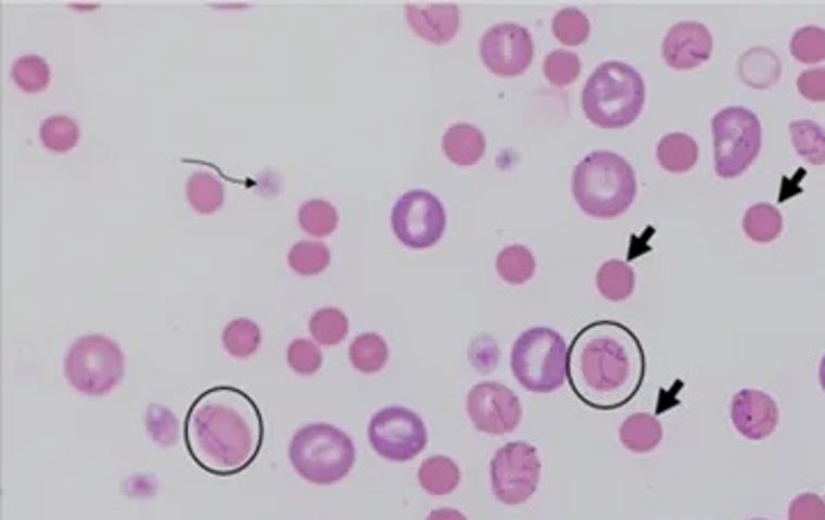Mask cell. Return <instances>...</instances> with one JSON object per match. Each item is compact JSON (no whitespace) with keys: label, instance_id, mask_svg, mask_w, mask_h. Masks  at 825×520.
I'll list each match as a JSON object with an SVG mask.
<instances>
[{"label":"cell","instance_id":"ffe728a7","mask_svg":"<svg viewBox=\"0 0 825 520\" xmlns=\"http://www.w3.org/2000/svg\"><path fill=\"white\" fill-rule=\"evenodd\" d=\"M656 161L672 175L690 173L699 161L697 142L688 134H668L656 144Z\"/></svg>","mask_w":825,"mask_h":520},{"label":"cell","instance_id":"7402d4cb","mask_svg":"<svg viewBox=\"0 0 825 520\" xmlns=\"http://www.w3.org/2000/svg\"><path fill=\"white\" fill-rule=\"evenodd\" d=\"M596 289L606 301L622 303L635 291V270L622 259H608L596 270Z\"/></svg>","mask_w":825,"mask_h":520},{"label":"cell","instance_id":"8992f818","mask_svg":"<svg viewBox=\"0 0 825 520\" xmlns=\"http://www.w3.org/2000/svg\"><path fill=\"white\" fill-rule=\"evenodd\" d=\"M511 371L528 392H557L569 377V348L564 338L546 326L528 328L511 346Z\"/></svg>","mask_w":825,"mask_h":520},{"label":"cell","instance_id":"cb8c5ba5","mask_svg":"<svg viewBox=\"0 0 825 520\" xmlns=\"http://www.w3.org/2000/svg\"><path fill=\"white\" fill-rule=\"evenodd\" d=\"M784 230V218L777 206L769 202L752 204L750 210L742 216V232L754 243H771L775 241Z\"/></svg>","mask_w":825,"mask_h":520},{"label":"cell","instance_id":"ab89813d","mask_svg":"<svg viewBox=\"0 0 825 520\" xmlns=\"http://www.w3.org/2000/svg\"><path fill=\"white\" fill-rule=\"evenodd\" d=\"M789 520H825V500L816 493H800L789 505Z\"/></svg>","mask_w":825,"mask_h":520},{"label":"cell","instance_id":"5bb4252c","mask_svg":"<svg viewBox=\"0 0 825 520\" xmlns=\"http://www.w3.org/2000/svg\"><path fill=\"white\" fill-rule=\"evenodd\" d=\"M713 55V35L699 21H678L663 39V60L676 72H690Z\"/></svg>","mask_w":825,"mask_h":520},{"label":"cell","instance_id":"484cf974","mask_svg":"<svg viewBox=\"0 0 825 520\" xmlns=\"http://www.w3.org/2000/svg\"><path fill=\"white\" fill-rule=\"evenodd\" d=\"M794 150L812 165H825V129L814 119H796L789 124Z\"/></svg>","mask_w":825,"mask_h":520},{"label":"cell","instance_id":"4dcf8cb0","mask_svg":"<svg viewBox=\"0 0 825 520\" xmlns=\"http://www.w3.org/2000/svg\"><path fill=\"white\" fill-rule=\"evenodd\" d=\"M301 230L309 237H330L338 230V210L326 200H307L299 210Z\"/></svg>","mask_w":825,"mask_h":520},{"label":"cell","instance_id":"d590c367","mask_svg":"<svg viewBox=\"0 0 825 520\" xmlns=\"http://www.w3.org/2000/svg\"><path fill=\"white\" fill-rule=\"evenodd\" d=\"M581 58L569 49H557L544 60V76L555 88H569L581 76Z\"/></svg>","mask_w":825,"mask_h":520},{"label":"cell","instance_id":"ee69618b","mask_svg":"<svg viewBox=\"0 0 825 520\" xmlns=\"http://www.w3.org/2000/svg\"><path fill=\"white\" fill-rule=\"evenodd\" d=\"M750 520H769V518H750Z\"/></svg>","mask_w":825,"mask_h":520},{"label":"cell","instance_id":"e0dca14e","mask_svg":"<svg viewBox=\"0 0 825 520\" xmlns=\"http://www.w3.org/2000/svg\"><path fill=\"white\" fill-rule=\"evenodd\" d=\"M443 152L454 165L470 168L484 158L486 138L472 124H454L443 136Z\"/></svg>","mask_w":825,"mask_h":520},{"label":"cell","instance_id":"4316f807","mask_svg":"<svg viewBox=\"0 0 825 520\" xmlns=\"http://www.w3.org/2000/svg\"><path fill=\"white\" fill-rule=\"evenodd\" d=\"M223 346L237 360H245L262 346V328L251 319H234L223 330Z\"/></svg>","mask_w":825,"mask_h":520},{"label":"cell","instance_id":"30bf717a","mask_svg":"<svg viewBox=\"0 0 825 520\" xmlns=\"http://www.w3.org/2000/svg\"><path fill=\"white\" fill-rule=\"evenodd\" d=\"M542 482V459L534 445L513 441L491 459V491L507 507L525 505Z\"/></svg>","mask_w":825,"mask_h":520},{"label":"cell","instance_id":"9a60e30c","mask_svg":"<svg viewBox=\"0 0 825 520\" xmlns=\"http://www.w3.org/2000/svg\"><path fill=\"white\" fill-rule=\"evenodd\" d=\"M729 418L742 439L763 441L775 433L779 422V408L771 394L746 388L734 394Z\"/></svg>","mask_w":825,"mask_h":520},{"label":"cell","instance_id":"b9f144b4","mask_svg":"<svg viewBox=\"0 0 825 520\" xmlns=\"http://www.w3.org/2000/svg\"><path fill=\"white\" fill-rule=\"evenodd\" d=\"M424 520H468L459 509L443 507V509H433Z\"/></svg>","mask_w":825,"mask_h":520},{"label":"cell","instance_id":"1f68e13d","mask_svg":"<svg viewBox=\"0 0 825 520\" xmlns=\"http://www.w3.org/2000/svg\"><path fill=\"white\" fill-rule=\"evenodd\" d=\"M309 332L317 344L338 346L348 335V317L338 307H321L309 319Z\"/></svg>","mask_w":825,"mask_h":520},{"label":"cell","instance_id":"7a4b0ae2","mask_svg":"<svg viewBox=\"0 0 825 520\" xmlns=\"http://www.w3.org/2000/svg\"><path fill=\"white\" fill-rule=\"evenodd\" d=\"M645 348L635 332L596 321L578 332L569 348V383L578 399L596 410L629 404L645 381Z\"/></svg>","mask_w":825,"mask_h":520},{"label":"cell","instance_id":"e575fe53","mask_svg":"<svg viewBox=\"0 0 825 520\" xmlns=\"http://www.w3.org/2000/svg\"><path fill=\"white\" fill-rule=\"evenodd\" d=\"M144 427H148L152 441L163 449H170L179 443V435H181L179 420L170 408L152 404L148 413H144Z\"/></svg>","mask_w":825,"mask_h":520},{"label":"cell","instance_id":"d6a6232c","mask_svg":"<svg viewBox=\"0 0 825 520\" xmlns=\"http://www.w3.org/2000/svg\"><path fill=\"white\" fill-rule=\"evenodd\" d=\"M287 264L299 276H319L330 266V251L319 241H299L289 251Z\"/></svg>","mask_w":825,"mask_h":520},{"label":"cell","instance_id":"2e32d148","mask_svg":"<svg viewBox=\"0 0 825 520\" xmlns=\"http://www.w3.org/2000/svg\"><path fill=\"white\" fill-rule=\"evenodd\" d=\"M408 26L429 45H449L461 30V10L457 5H406Z\"/></svg>","mask_w":825,"mask_h":520},{"label":"cell","instance_id":"ba28073f","mask_svg":"<svg viewBox=\"0 0 825 520\" xmlns=\"http://www.w3.org/2000/svg\"><path fill=\"white\" fill-rule=\"evenodd\" d=\"M65 377L86 397H103L124 379V353L106 335H82L67 351Z\"/></svg>","mask_w":825,"mask_h":520},{"label":"cell","instance_id":"74e56055","mask_svg":"<svg viewBox=\"0 0 825 520\" xmlns=\"http://www.w3.org/2000/svg\"><path fill=\"white\" fill-rule=\"evenodd\" d=\"M323 356L315 342L309 340H294L287 346V365L303 377H313L321 369Z\"/></svg>","mask_w":825,"mask_h":520},{"label":"cell","instance_id":"60d3db41","mask_svg":"<svg viewBox=\"0 0 825 520\" xmlns=\"http://www.w3.org/2000/svg\"><path fill=\"white\" fill-rule=\"evenodd\" d=\"M798 92L814 103L825 101V67L802 72L798 76Z\"/></svg>","mask_w":825,"mask_h":520},{"label":"cell","instance_id":"ac0fdd59","mask_svg":"<svg viewBox=\"0 0 825 520\" xmlns=\"http://www.w3.org/2000/svg\"><path fill=\"white\" fill-rule=\"evenodd\" d=\"M782 62L779 58L763 47H754L738 58V78L746 83L748 88L766 90L779 80Z\"/></svg>","mask_w":825,"mask_h":520},{"label":"cell","instance_id":"8fae6325","mask_svg":"<svg viewBox=\"0 0 825 520\" xmlns=\"http://www.w3.org/2000/svg\"><path fill=\"white\" fill-rule=\"evenodd\" d=\"M390 225L402 245L410 251H427L445 237L447 214L433 193L408 191L392 206Z\"/></svg>","mask_w":825,"mask_h":520},{"label":"cell","instance_id":"5b68a950","mask_svg":"<svg viewBox=\"0 0 825 520\" xmlns=\"http://www.w3.org/2000/svg\"><path fill=\"white\" fill-rule=\"evenodd\" d=\"M289 461L307 484L330 486L354 470L356 445L342 429L315 422L294 433L289 443Z\"/></svg>","mask_w":825,"mask_h":520},{"label":"cell","instance_id":"8d00e7d4","mask_svg":"<svg viewBox=\"0 0 825 520\" xmlns=\"http://www.w3.org/2000/svg\"><path fill=\"white\" fill-rule=\"evenodd\" d=\"M791 55L804 65L825 60V28L804 26L791 37Z\"/></svg>","mask_w":825,"mask_h":520},{"label":"cell","instance_id":"44dd1931","mask_svg":"<svg viewBox=\"0 0 825 520\" xmlns=\"http://www.w3.org/2000/svg\"><path fill=\"white\" fill-rule=\"evenodd\" d=\"M418 482L429 495H449L461 484V470L449 456H429L418 468Z\"/></svg>","mask_w":825,"mask_h":520},{"label":"cell","instance_id":"f1b7e54d","mask_svg":"<svg viewBox=\"0 0 825 520\" xmlns=\"http://www.w3.org/2000/svg\"><path fill=\"white\" fill-rule=\"evenodd\" d=\"M39 140L45 148L53 154H67L72 152L80 140V127L78 122L67 115H53L41 122L39 127Z\"/></svg>","mask_w":825,"mask_h":520},{"label":"cell","instance_id":"6da1fadb","mask_svg":"<svg viewBox=\"0 0 825 520\" xmlns=\"http://www.w3.org/2000/svg\"><path fill=\"white\" fill-rule=\"evenodd\" d=\"M183 439L206 472L232 477L251 466L264 443V420L251 394L220 385L202 392L186 415Z\"/></svg>","mask_w":825,"mask_h":520},{"label":"cell","instance_id":"3957f363","mask_svg":"<svg viewBox=\"0 0 825 520\" xmlns=\"http://www.w3.org/2000/svg\"><path fill=\"white\" fill-rule=\"evenodd\" d=\"M571 191L583 214L617 218L631 210L637 195V177L624 156L596 150L575 165Z\"/></svg>","mask_w":825,"mask_h":520},{"label":"cell","instance_id":"7bdbcfd3","mask_svg":"<svg viewBox=\"0 0 825 520\" xmlns=\"http://www.w3.org/2000/svg\"><path fill=\"white\" fill-rule=\"evenodd\" d=\"M818 381H821V388L825 392V356L821 358V365H818Z\"/></svg>","mask_w":825,"mask_h":520},{"label":"cell","instance_id":"277c9868","mask_svg":"<svg viewBox=\"0 0 825 520\" xmlns=\"http://www.w3.org/2000/svg\"><path fill=\"white\" fill-rule=\"evenodd\" d=\"M647 101L645 78L629 62L598 65L583 88V113L601 129H626L643 115Z\"/></svg>","mask_w":825,"mask_h":520},{"label":"cell","instance_id":"7c38bea8","mask_svg":"<svg viewBox=\"0 0 825 520\" xmlns=\"http://www.w3.org/2000/svg\"><path fill=\"white\" fill-rule=\"evenodd\" d=\"M466 408L472 427L488 435L511 433L513 429H519L523 420V404L519 394L495 381H484L470 388Z\"/></svg>","mask_w":825,"mask_h":520},{"label":"cell","instance_id":"9c48e42d","mask_svg":"<svg viewBox=\"0 0 825 520\" xmlns=\"http://www.w3.org/2000/svg\"><path fill=\"white\" fill-rule=\"evenodd\" d=\"M367 435L371 449L392 464H408L418 459L429 441L427 424L420 415L404 406L377 410L369 420Z\"/></svg>","mask_w":825,"mask_h":520},{"label":"cell","instance_id":"f546056e","mask_svg":"<svg viewBox=\"0 0 825 520\" xmlns=\"http://www.w3.org/2000/svg\"><path fill=\"white\" fill-rule=\"evenodd\" d=\"M14 86L26 94H39L49 88L51 67L41 55H21L12 65Z\"/></svg>","mask_w":825,"mask_h":520},{"label":"cell","instance_id":"603a6c76","mask_svg":"<svg viewBox=\"0 0 825 520\" xmlns=\"http://www.w3.org/2000/svg\"><path fill=\"white\" fill-rule=\"evenodd\" d=\"M186 200L198 214L212 216L225 202V186L212 173H193L186 181Z\"/></svg>","mask_w":825,"mask_h":520},{"label":"cell","instance_id":"d6986e66","mask_svg":"<svg viewBox=\"0 0 825 520\" xmlns=\"http://www.w3.org/2000/svg\"><path fill=\"white\" fill-rule=\"evenodd\" d=\"M663 441V424L651 413H633L619 424V443L633 454H651Z\"/></svg>","mask_w":825,"mask_h":520},{"label":"cell","instance_id":"836d02e7","mask_svg":"<svg viewBox=\"0 0 825 520\" xmlns=\"http://www.w3.org/2000/svg\"><path fill=\"white\" fill-rule=\"evenodd\" d=\"M589 18L583 10L564 8L553 16V35L564 47H581L589 37Z\"/></svg>","mask_w":825,"mask_h":520},{"label":"cell","instance_id":"d4e9b609","mask_svg":"<svg viewBox=\"0 0 825 520\" xmlns=\"http://www.w3.org/2000/svg\"><path fill=\"white\" fill-rule=\"evenodd\" d=\"M390 358L385 340L377 332H363L348 346V360L360 373H379Z\"/></svg>","mask_w":825,"mask_h":520},{"label":"cell","instance_id":"52a82bcc","mask_svg":"<svg viewBox=\"0 0 825 520\" xmlns=\"http://www.w3.org/2000/svg\"><path fill=\"white\" fill-rule=\"evenodd\" d=\"M713 165L720 179H736L748 173L761 152V122L742 106H727L711 119Z\"/></svg>","mask_w":825,"mask_h":520},{"label":"cell","instance_id":"83f0119b","mask_svg":"<svg viewBox=\"0 0 825 520\" xmlns=\"http://www.w3.org/2000/svg\"><path fill=\"white\" fill-rule=\"evenodd\" d=\"M495 270L507 284H525L536 274V259L525 245H507L495 259Z\"/></svg>","mask_w":825,"mask_h":520},{"label":"cell","instance_id":"f35d334b","mask_svg":"<svg viewBox=\"0 0 825 520\" xmlns=\"http://www.w3.org/2000/svg\"><path fill=\"white\" fill-rule=\"evenodd\" d=\"M468 356H470V365L474 369L488 373L493 367H498V363H500V348L491 338H478V340H472Z\"/></svg>","mask_w":825,"mask_h":520},{"label":"cell","instance_id":"4fadbf2b","mask_svg":"<svg viewBox=\"0 0 825 520\" xmlns=\"http://www.w3.org/2000/svg\"><path fill=\"white\" fill-rule=\"evenodd\" d=\"M480 55L491 74L513 78L525 74L532 65L534 41L525 26L498 24L482 35Z\"/></svg>","mask_w":825,"mask_h":520}]
</instances>
